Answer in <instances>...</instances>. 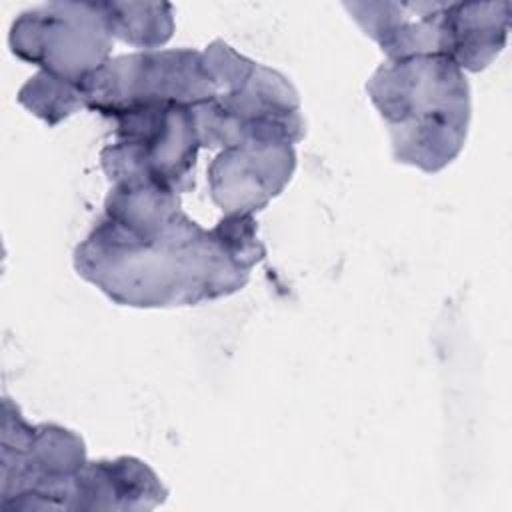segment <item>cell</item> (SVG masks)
Segmentation results:
<instances>
[{
    "instance_id": "obj_1",
    "label": "cell",
    "mask_w": 512,
    "mask_h": 512,
    "mask_svg": "<svg viewBox=\"0 0 512 512\" xmlns=\"http://www.w3.org/2000/svg\"><path fill=\"white\" fill-rule=\"evenodd\" d=\"M266 248L254 216L200 226L180 194L154 182L110 184L102 216L74 250L76 272L114 304L174 308L242 290Z\"/></svg>"
},
{
    "instance_id": "obj_2",
    "label": "cell",
    "mask_w": 512,
    "mask_h": 512,
    "mask_svg": "<svg viewBox=\"0 0 512 512\" xmlns=\"http://www.w3.org/2000/svg\"><path fill=\"white\" fill-rule=\"evenodd\" d=\"M366 92L388 128L396 162L434 174L462 152L472 116L470 84L448 56L386 60L368 78Z\"/></svg>"
},
{
    "instance_id": "obj_3",
    "label": "cell",
    "mask_w": 512,
    "mask_h": 512,
    "mask_svg": "<svg viewBox=\"0 0 512 512\" xmlns=\"http://www.w3.org/2000/svg\"><path fill=\"white\" fill-rule=\"evenodd\" d=\"M202 56L218 90L192 106L200 146H294L304 138L300 96L282 72L246 58L224 40L210 42Z\"/></svg>"
},
{
    "instance_id": "obj_4",
    "label": "cell",
    "mask_w": 512,
    "mask_h": 512,
    "mask_svg": "<svg viewBox=\"0 0 512 512\" xmlns=\"http://www.w3.org/2000/svg\"><path fill=\"white\" fill-rule=\"evenodd\" d=\"M84 464L86 446L74 430L54 422L30 424L8 396L2 398V510H68Z\"/></svg>"
},
{
    "instance_id": "obj_5",
    "label": "cell",
    "mask_w": 512,
    "mask_h": 512,
    "mask_svg": "<svg viewBox=\"0 0 512 512\" xmlns=\"http://www.w3.org/2000/svg\"><path fill=\"white\" fill-rule=\"evenodd\" d=\"M84 110L114 118L118 114L154 106H194L216 94V82L200 50H138L104 62L78 82Z\"/></svg>"
},
{
    "instance_id": "obj_6",
    "label": "cell",
    "mask_w": 512,
    "mask_h": 512,
    "mask_svg": "<svg viewBox=\"0 0 512 512\" xmlns=\"http://www.w3.org/2000/svg\"><path fill=\"white\" fill-rule=\"evenodd\" d=\"M114 142L100 152L110 184L154 182L178 194L194 186L200 146L192 106L154 104L112 118Z\"/></svg>"
},
{
    "instance_id": "obj_7",
    "label": "cell",
    "mask_w": 512,
    "mask_h": 512,
    "mask_svg": "<svg viewBox=\"0 0 512 512\" xmlns=\"http://www.w3.org/2000/svg\"><path fill=\"white\" fill-rule=\"evenodd\" d=\"M20 60L66 82H82L110 60L114 36L104 2H48L24 10L10 28Z\"/></svg>"
},
{
    "instance_id": "obj_8",
    "label": "cell",
    "mask_w": 512,
    "mask_h": 512,
    "mask_svg": "<svg viewBox=\"0 0 512 512\" xmlns=\"http://www.w3.org/2000/svg\"><path fill=\"white\" fill-rule=\"evenodd\" d=\"M294 168L292 144L224 148L208 166L210 198L224 214L254 216L286 188Z\"/></svg>"
},
{
    "instance_id": "obj_9",
    "label": "cell",
    "mask_w": 512,
    "mask_h": 512,
    "mask_svg": "<svg viewBox=\"0 0 512 512\" xmlns=\"http://www.w3.org/2000/svg\"><path fill=\"white\" fill-rule=\"evenodd\" d=\"M450 2H344L350 18L386 60L442 54L448 44Z\"/></svg>"
},
{
    "instance_id": "obj_10",
    "label": "cell",
    "mask_w": 512,
    "mask_h": 512,
    "mask_svg": "<svg viewBox=\"0 0 512 512\" xmlns=\"http://www.w3.org/2000/svg\"><path fill=\"white\" fill-rule=\"evenodd\" d=\"M166 496L158 474L140 458L86 460L74 478L68 510H154Z\"/></svg>"
},
{
    "instance_id": "obj_11",
    "label": "cell",
    "mask_w": 512,
    "mask_h": 512,
    "mask_svg": "<svg viewBox=\"0 0 512 512\" xmlns=\"http://www.w3.org/2000/svg\"><path fill=\"white\" fill-rule=\"evenodd\" d=\"M508 2H450L446 56L468 72L494 62L508 38Z\"/></svg>"
},
{
    "instance_id": "obj_12",
    "label": "cell",
    "mask_w": 512,
    "mask_h": 512,
    "mask_svg": "<svg viewBox=\"0 0 512 512\" xmlns=\"http://www.w3.org/2000/svg\"><path fill=\"white\" fill-rule=\"evenodd\" d=\"M114 40L158 50L174 32V6L168 2H104Z\"/></svg>"
},
{
    "instance_id": "obj_13",
    "label": "cell",
    "mask_w": 512,
    "mask_h": 512,
    "mask_svg": "<svg viewBox=\"0 0 512 512\" xmlns=\"http://www.w3.org/2000/svg\"><path fill=\"white\" fill-rule=\"evenodd\" d=\"M18 102L48 126H56L78 110H84L78 82H66L38 70L18 90Z\"/></svg>"
}]
</instances>
